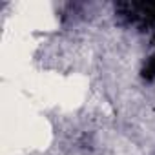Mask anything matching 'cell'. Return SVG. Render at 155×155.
<instances>
[{"label":"cell","mask_w":155,"mask_h":155,"mask_svg":"<svg viewBox=\"0 0 155 155\" xmlns=\"http://www.w3.org/2000/svg\"><path fill=\"white\" fill-rule=\"evenodd\" d=\"M119 13L131 24L155 29V2H122L119 4Z\"/></svg>","instance_id":"cell-1"}]
</instances>
